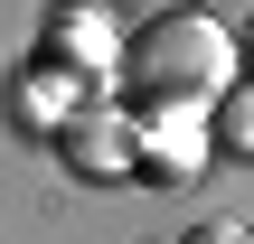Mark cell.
<instances>
[{
  "instance_id": "277c9868",
  "label": "cell",
  "mask_w": 254,
  "mask_h": 244,
  "mask_svg": "<svg viewBox=\"0 0 254 244\" xmlns=\"http://www.w3.org/2000/svg\"><path fill=\"white\" fill-rule=\"evenodd\" d=\"M104 47H113V38H104V9H66V19H57V56H66V66H104Z\"/></svg>"
},
{
  "instance_id": "7a4b0ae2",
  "label": "cell",
  "mask_w": 254,
  "mask_h": 244,
  "mask_svg": "<svg viewBox=\"0 0 254 244\" xmlns=\"http://www.w3.org/2000/svg\"><path fill=\"white\" fill-rule=\"evenodd\" d=\"M66 160H75L85 179H132V169H141V141H132V122H123L113 103H85V113L66 122Z\"/></svg>"
},
{
  "instance_id": "5b68a950",
  "label": "cell",
  "mask_w": 254,
  "mask_h": 244,
  "mask_svg": "<svg viewBox=\"0 0 254 244\" xmlns=\"http://www.w3.org/2000/svg\"><path fill=\"white\" fill-rule=\"evenodd\" d=\"M217 122H226V141H236V150H254V94H226V113H217Z\"/></svg>"
},
{
  "instance_id": "8992f818",
  "label": "cell",
  "mask_w": 254,
  "mask_h": 244,
  "mask_svg": "<svg viewBox=\"0 0 254 244\" xmlns=\"http://www.w3.org/2000/svg\"><path fill=\"white\" fill-rule=\"evenodd\" d=\"M189 244H254V235H245V226H198Z\"/></svg>"
},
{
  "instance_id": "52a82bcc",
  "label": "cell",
  "mask_w": 254,
  "mask_h": 244,
  "mask_svg": "<svg viewBox=\"0 0 254 244\" xmlns=\"http://www.w3.org/2000/svg\"><path fill=\"white\" fill-rule=\"evenodd\" d=\"M245 56H254V28H245Z\"/></svg>"
},
{
  "instance_id": "6da1fadb",
  "label": "cell",
  "mask_w": 254,
  "mask_h": 244,
  "mask_svg": "<svg viewBox=\"0 0 254 244\" xmlns=\"http://www.w3.org/2000/svg\"><path fill=\"white\" fill-rule=\"evenodd\" d=\"M123 85L141 94V113H226L236 94V38L207 9H160L132 47H123Z\"/></svg>"
},
{
  "instance_id": "3957f363",
  "label": "cell",
  "mask_w": 254,
  "mask_h": 244,
  "mask_svg": "<svg viewBox=\"0 0 254 244\" xmlns=\"http://www.w3.org/2000/svg\"><path fill=\"white\" fill-rule=\"evenodd\" d=\"M132 141H141L151 179H198V160H207V122L198 113H132Z\"/></svg>"
}]
</instances>
